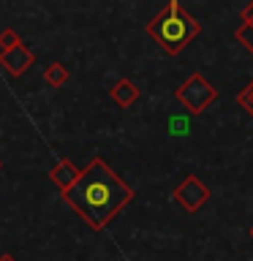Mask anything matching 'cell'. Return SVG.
I'll list each match as a JSON object with an SVG mask.
<instances>
[{
	"mask_svg": "<svg viewBox=\"0 0 253 261\" xmlns=\"http://www.w3.org/2000/svg\"><path fill=\"white\" fill-rule=\"evenodd\" d=\"M63 199L87 220V226L98 231L134 199V191L125 179H120V174L106 166L104 158H93L82 169L79 182L65 191Z\"/></svg>",
	"mask_w": 253,
	"mask_h": 261,
	"instance_id": "1",
	"label": "cell"
},
{
	"mask_svg": "<svg viewBox=\"0 0 253 261\" xmlns=\"http://www.w3.org/2000/svg\"><path fill=\"white\" fill-rule=\"evenodd\" d=\"M199 33L201 24L180 6V0H169V6L147 22V36L166 55H180Z\"/></svg>",
	"mask_w": 253,
	"mask_h": 261,
	"instance_id": "2",
	"label": "cell"
},
{
	"mask_svg": "<svg viewBox=\"0 0 253 261\" xmlns=\"http://www.w3.org/2000/svg\"><path fill=\"white\" fill-rule=\"evenodd\" d=\"M174 98H177V101L183 103L191 114H201V112L218 98V90L212 87L210 82L201 76V73H191V76H188L183 85L174 90Z\"/></svg>",
	"mask_w": 253,
	"mask_h": 261,
	"instance_id": "3",
	"label": "cell"
},
{
	"mask_svg": "<svg viewBox=\"0 0 253 261\" xmlns=\"http://www.w3.org/2000/svg\"><path fill=\"white\" fill-rule=\"evenodd\" d=\"M210 196H212L210 188L204 185L199 177H193V174H188L183 182L174 188V199H177V204H183L188 212H199L204 204L210 201Z\"/></svg>",
	"mask_w": 253,
	"mask_h": 261,
	"instance_id": "4",
	"label": "cell"
},
{
	"mask_svg": "<svg viewBox=\"0 0 253 261\" xmlns=\"http://www.w3.org/2000/svg\"><path fill=\"white\" fill-rule=\"evenodd\" d=\"M0 65L14 73V76H19V73H24L33 65V52L24 44H16L14 49H8V52H0Z\"/></svg>",
	"mask_w": 253,
	"mask_h": 261,
	"instance_id": "5",
	"label": "cell"
},
{
	"mask_svg": "<svg viewBox=\"0 0 253 261\" xmlns=\"http://www.w3.org/2000/svg\"><path fill=\"white\" fill-rule=\"evenodd\" d=\"M49 177H52V182H55V185L65 193V191H71V188L79 182L82 169H77L71 161H60V163H57V166L52 169V174H49Z\"/></svg>",
	"mask_w": 253,
	"mask_h": 261,
	"instance_id": "6",
	"label": "cell"
},
{
	"mask_svg": "<svg viewBox=\"0 0 253 261\" xmlns=\"http://www.w3.org/2000/svg\"><path fill=\"white\" fill-rule=\"evenodd\" d=\"M112 101L122 106V109H128V106H134L139 101V87L134 85L131 79H120V82H114V87H112Z\"/></svg>",
	"mask_w": 253,
	"mask_h": 261,
	"instance_id": "7",
	"label": "cell"
},
{
	"mask_svg": "<svg viewBox=\"0 0 253 261\" xmlns=\"http://www.w3.org/2000/svg\"><path fill=\"white\" fill-rule=\"evenodd\" d=\"M44 76H46V82H49L52 87H63L65 82H68V71H65V65H60V63H52V65L46 68Z\"/></svg>",
	"mask_w": 253,
	"mask_h": 261,
	"instance_id": "8",
	"label": "cell"
},
{
	"mask_svg": "<svg viewBox=\"0 0 253 261\" xmlns=\"http://www.w3.org/2000/svg\"><path fill=\"white\" fill-rule=\"evenodd\" d=\"M234 38L253 55V24H240V28L234 30Z\"/></svg>",
	"mask_w": 253,
	"mask_h": 261,
	"instance_id": "9",
	"label": "cell"
},
{
	"mask_svg": "<svg viewBox=\"0 0 253 261\" xmlns=\"http://www.w3.org/2000/svg\"><path fill=\"white\" fill-rule=\"evenodd\" d=\"M237 103H240L242 109L253 117V79L245 85V90H240V93H237Z\"/></svg>",
	"mask_w": 253,
	"mask_h": 261,
	"instance_id": "10",
	"label": "cell"
},
{
	"mask_svg": "<svg viewBox=\"0 0 253 261\" xmlns=\"http://www.w3.org/2000/svg\"><path fill=\"white\" fill-rule=\"evenodd\" d=\"M16 44H22V41H19V36H16L14 30H3V33H0V49H3V52L14 49Z\"/></svg>",
	"mask_w": 253,
	"mask_h": 261,
	"instance_id": "11",
	"label": "cell"
},
{
	"mask_svg": "<svg viewBox=\"0 0 253 261\" xmlns=\"http://www.w3.org/2000/svg\"><path fill=\"white\" fill-rule=\"evenodd\" d=\"M188 125H185V120H171V134H174V136H183V134H188V130H185Z\"/></svg>",
	"mask_w": 253,
	"mask_h": 261,
	"instance_id": "12",
	"label": "cell"
},
{
	"mask_svg": "<svg viewBox=\"0 0 253 261\" xmlns=\"http://www.w3.org/2000/svg\"><path fill=\"white\" fill-rule=\"evenodd\" d=\"M242 24H253V0L242 8Z\"/></svg>",
	"mask_w": 253,
	"mask_h": 261,
	"instance_id": "13",
	"label": "cell"
},
{
	"mask_svg": "<svg viewBox=\"0 0 253 261\" xmlns=\"http://www.w3.org/2000/svg\"><path fill=\"white\" fill-rule=\"evenodd\" d=\"M0 261H16V258H11V256H0Z\"/></svg>",
	"mask_w": 253,
	"mask_h": 261,
	"instance_id": "14",
	"label": "cell"
},
{
	"mask_svg": "<svg viewBox=\"0 0 253 261\" xmlns=\"http://www.w3.org/2000/svg\"><path fill=\"white\" fill-rule=\"evenodd\" d=\"M250 240H253V226H250Z\"/></svg>",
	"mask_w": 253,
	"mask_h": 261,
	"instance_id": "15",
	"label": "cell"
}]
</instances>
